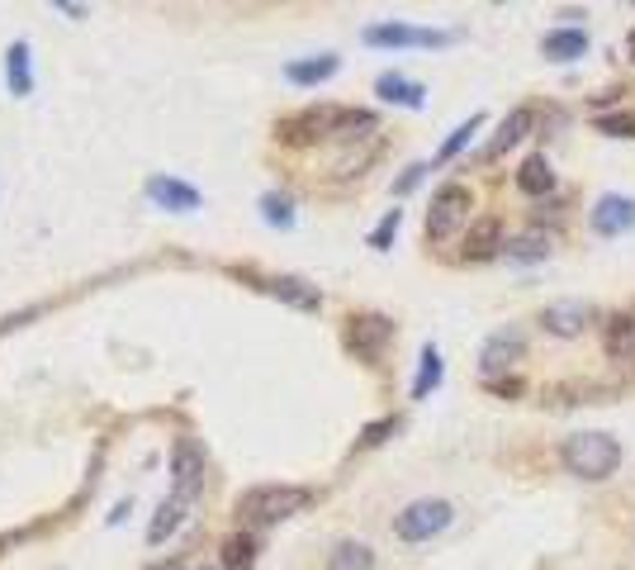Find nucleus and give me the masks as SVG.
I'll list each match as a JSON object with an SVG mask.
<instances>
[{
  "label": "nucleus",
  "instance_id": "obj_1",
  "mask_svg": "<svg viewBox=\"0 0 635 570\" xmlns=\"http://www.w3.org/2000/svg\"><path fill=\"white\" fill-rule=\"evenodd\" d=\"M559 461H565L574 480L602 485L622 470V442L612 433H569L565 447H559Z\"/></svg>",
  "mask_w": 635,
  "mask_h": 570
},
{
  "label": "nucleus",
  "instance_id": "obj_2",
  "mask_svg": "<svg viewBox=\"0 0 635 570\" xmlns=\"http://www.w3.org/2000/svg\"><path fill=\"white\" fill-rule=\"evenodd\" d=\"M309 499L313 490H304V485H256V490L238 499V513L252 523H285L295 513H304Z\"/></svg>",
  "mask_w": 635,
  "mask_h": 570
},
{
  "label": "nucleus",
  "instance_id": "obj_3",
  "mask_svg": "<svg viewBox=\"0 0 635 570\" xmlns=\"http://www.w3.org/2000/svg\"><path fill=\"white\" fill-rule=\"evenodd\" d=\"M451 527V504L446 499H413L408 509L394 518V537L403 542H427Z\"/></svg>",
  "mask_w": 635,
  "mask_h": 570
},
{
  "label": "nucleus",
  "instance_id": "obj_4",
  "mask_svg": "<svg viewBox=\"0 0 635 570\" xmlns=\"http://www.w3.org/2000/svg\"><path fill=\"white\" fill-rule=\"evenodd\" d=\"M470 209H474L470 185H441L437 200H431V209H427V238H431V242L451 238L455 228L470 219Z\"/></svg>",
  "mask_w": 635,
  "mask_h": 570
},
{
  "label": "nucleus",
  "instance_id": "obj_5",
  "mask_svg": "<svg viewBox=\"0 0 635 570\" xmlns=\"http://www.w3.org/2000/svg\"><path fill=\"white\" fill-rule=\"evenodd\" d=\"M370 48H446L455 34H441V29H417V24H370L366 34Z\"/></svg>",
  "mask_w": 635,
  "mask_h": 570
},
{
  "label": "nucleus",
  "instance_id": "obj_6",
  "mask_svg": "<svg viewBox=\"0 0 635 570\" xmlns=\"http://www.w3.org/2000/svg\"><path fill=\"white\" fill-rule=\"evenodd\" d=\"M522 356H527V338L517 333V328H498V333L484 338V347H480V376L498 380L503 371H512Z\"/></svg>",
  "mask_w": 635,
  "mask_h": 570
},
{
  "label": "nucleus",
  "instance_id": "obj_7",
  "mask_svg": "<svg viewBox=\"0 0 635 570\" xmlns=\"http://www.w3.org/2000/svg\"><path fill=\"white\" fill-rule=\"evenodd\" d=\"M588 323H593V305L588 299H555V305L541 309V328L551 338H584Z\"/></svg>",
  "mask_w": 635,
  "mask_h": 570
},
{
  "label": "nucleus",
  "instance_id": "obj_8",
  "mask_svg": "<svg viewBox=\"0 0 635 570\" xmlns=\"http://www.w3.org/2000/svg\"><path fill=\"white\" fill-rule=\"evenodd\" d=\"M588 228H593L598 238H622L635 228V200L626 195H598L593 209H588Z\"/></svg>",
  "mask_w": 635,
  "mask_h": 570
},
{
  "label": "nucleus",
  "instance_id": "obj_9",
  "mask_svg": "<svg viewBox=\"0 0 635 570\" xmlns=\"http://www.w3.org/2000/svg\"><path fill=\"white\" fill-rule=\"evenodd\" d=\"M199 490H205V485H176V490H171V499H166L162 509H157V518H152V527H148V542H152V547H162V542L185 523V513L195 509Z\"/></svg>",
  "mask_w": 635,
  "mask_h": 570
},
{
  "label": "nucleus",
  "instance_id": "obj_10",
  "mask_svg": "<svg viewBox=\"0 0 635 570\" xmlns=\"http://www.w3.org/2000/svg\"><path fill=\"white\" fill-rule=\"evenodd\" d=\"M602 352H608V362L635 371V314H612L602 323Z\"/></svg>",
  "mask_w": 635,
  "mask_h": 570
},
{
  "label": "nucleus",
  "instance_id": "obj_11",
  "mask_svg": "<svg viewBox=\"0 0 635 570\" xmlns=\"http://www.w3.org/2000/svg\"><path fill=\"white\" fill-rule=\"evenodd\" d=\"M551 248H555V233L545 224H531V228H522L517 238H508V248H503V256H512L517 266H536V262H545L551 256Z\"/></svg>",
  "mask_w": 635,
  "mask_h": 570
},
{
  "label": "nucleus",
  "instance_id": "obj_12",
  "mask_svg": "<svg viewBox=\"0 0 635 570\" xmlns=\"http://www.w3.org/2000/svg\"><path fill=\"white\" fill-rule=\"evenodd\" d=\"M148 200L152 205H162V209H176V214H195L199 209V191L195 185H185V181H176V176H148Z\"/></svg>",
  "mask_w": 635,
  "mask_h": 570
},
{
  "label": "nucleus",
  "instance_id": "obj_13",
  "mask_svg": "<svg viewBox=\"0 0 635 570\" xmlns=\"http://www.w3.org/2000/svg\"><path fill=\"white\" fill-rule=\"evenodd\" d=\"M503 248H508V238H503V224L488 214V219L480 224H470V233H465V262H494V256H503Z\"/></svg>",
  "mask_w": 635,
  "mask_h": 570
},
{
  "label": "nucleus",
  "instance_id": "obj_14",
  "mask_svg": "<svg viewBox=\"0 0 635 570\" xmlns=\"http://www.w3.org/2000/svg\"><path fill=\"white\" fill-rule=\"evenodd\" d=\"M374 95H380V100H389V105H408V110H423V105H427V91H423V81L403 77V71H384V77L374 81Z\"/></svg>",
  "mask_w": 635,
  "mask_h": 570
},
{
  "label": "nucleus",
  "instance_id": "obj_15",
  "mask_svg": "<svg viewBox=\"0 0 635 570\" xmlns=\"http://www.w3.org/2000/svg\"><path fill=\"white\" fill-rule=\"evenodd\" d=\"M531 124H536V114H531L527 105H522V110H512V114H508V119H503V124H498V134H494V142H488V148H484V162H498V157H503V152H508V148H517V142H522V138L531 134Z\"/></svg>",
  "mask_w": 635,
  "mask_h": 570
},
{
  "label": "nucleus",
  "instance_id": "obj_16",
  "mask_svg": "<svg viewBox=\"0 0 635 570\" xmlns=\"http://www.w3.org/2000/svg\"><path fill=\"white\" fill-rule=\"evenodd\" d=\"M517 191L531 195V200H545L555 191V171H551V162H545L541 152H531V157L517 162Z\"/></svg>",
  "mask_w": 635,
  "mask_h": 570
},
{
  "label": "nucleus",
  "instance_id": "obj_17",
  "mask_svg": "<svg viewBox=\"0 0 635 570\" xmlns=\"http://www.w3.org/2000/svg\"><path fill=\"white\" fill-rule=\"evenodd\" d=\"M171 476H176V485H205V447L181 437L176 452H171Z\"/></svg>",
  "mask_w": 635,
  "mask_h": 570
},
{
  "label": "nucleus",
  "instance_id": "obj_18",
  "mask_svg": "<svg viewBox=\"0 0 635 570\" xmlns=\"http://www.w3.org/2000/svg\"><path fill=\"white\" fill-rule=\"evenodd\" d=\"M541 53L551 57V62H574V57L588 53V34L579 24H574V29H551V34L541 38Z\"/></svg>",
  "mask_w": 635,
  "mask_h": 570
},
{
  "label": "nucleus",
  "instance_id": "obj_19",
  "mask_svg": "<svg viewBox=\"0 0 635 570\" xmlns=\"http://www.w3.org/2000/svg\"><path fill=\"white\" fill-rule=\"evenodd\" d=\"M351 323H356V328H351V342H356V347L366 352V356H374L389 338H394V323H389L384 314H360V319H351Z\"/></svg>",
  "mask_w": 635,
  "mask_h": 570
},
{
  "label": "nucleus",
  "instance_id": "obj_20",
  "mask_svg": "<svg viewBox=\"0 0 635 570\" xmlns=\"http://www.w3.org/2000/svg\"><path fill=\"white\" fill-rule=\"evenodd\" d=\"M337 67H342L337 53L304 57V62H290V67H285V81H295V86H323L327 77H337Z\"/></svg>",
  "mask_w": 635,
  "mask_h": 570
},
{
  "label": "nucleus",
  "instance_id": "obj_21",
  "mask_svg": "<svg viewBox=\"0 0 635 570\" xmlns=\"http://www.w3.org/2000/svg\"><path fill=\"white\" fill-rule=\"evenodd\" d=\"M332 114H337V110H309V114H299V119H285L280 124V138H290V142L323 138V134H332Z\"/></svg>",
  "mask_w": 635,
  "mask_h": 570
},
{
  "label": "nucleus",
  "instance_id": "obj_22",
  "mask_svg": "<svg viewBox=\"0 0 635 570\" xmlns=\"http://www.w3.org/2000/svg\"><path fill=\"white\" fill-rule=\"evenodd\" d=\"M266 290L276 295V299H285V305H295V309H318V305H323L318 285L299 281V276H276V281H266Z\"/></svg>",
  "mask_w": 635,
  "mask_h": 570
},
{
  "label": "nucleus",
  "instance_id": "obj_23",
  "mask_svg": "<svg viewBox=\"0 0 635 570\" xmlns=\"http://www.w3.org/2000/svg\"><path fill=\"white\" fill-rule=\"evenodd\" d=\"M327 570H374V551L366 547V542L346 537L327 551Z\"/></svg>",
  "mask_w": 635,
  "mask_h": 570
},
{
  "label": "nucleus",
  "instance_id": "obj_24",
  "mask_svg": "<svg viewBox=\"0 0 635 570\" xmlns=\"http://www.w3.org/2000/svg\"><path fill=\"white\" fill-rule=\"evenodd\" d=\"M446 376V362H441V352H437V342H427L423 356H417V380H413V399H427L431 390L441 385Z\"/></svg>",
  "mask_w": 635,
  "mask_h": 570
},
{
  "label": "nucleus",
  "instance_id": "obj_25",
  "mask_svg": "<svg viewBox=\"0 0 635 570\" xmlns=\"http://www.w3.org/2000/svg\"><path fill=\"white\" fill-rule=\"evenodd\" d=\"M5 81H10L14 95H28V91H34V71H28V43H24V38H14L10 53H5Z\"/></svg>",
  "mask_w": 635,
  "mask_h": 570
},
{
  "label": "nucleus",
  "instance_id": "obj_26",
  "mask_svg": "<svg viewBox=\"0 0 635 570\" xmlns=\"http://www.w3.org/2000/svg\"><path fill=\"white\" fill-rule=\"evenodd\" d=\"M252 566H256V537L233 533L223 542V570H252Z\"/></svg>",
  "mask_w": 635,
  "mask_h": 570
},
{
  "label": "nucleus",
  "instance_id": "obj_27",
  "mask_svg": "<svg viewBox=\"0 0 635 570\" xmlns=\"http://www.w3.org/2000/svg\"><path fill=\"white\" fill-rule=\"evenodd\" d=\"M370 128H374L370 110H337V114H332V134H337V138H366Z\"/></svg>",
  "mask_w": 635,
  "mask_h": 570
},
{
  "label": "nucleus",
  "instance_id": "obj_28",
  "mask_svg": "<svg viewBox=\"0 0 635 570\" xmlns=\"http://www.w3.org/2000/svg\"><path fill=\"white\" fill-rule=\"evenodd\" d=\"M480 128H484V114H470V119H465V124H460V128H455V134H451V138H446V142H441V148H437V162H455V157H460V152H465V148H470V138H474V134H480Z\"/></svg>",
  "mask_w": 635,
  "mask_h": 570
},
{
  "label": "nucleus",
  "instance_id": "obj_29",
  "mask_svg": "<svg viewBox=\"0 0 635 570\" xmlns=\"http://www.w3.org/2000/svg\"><path fill=\"white\" fill-rule=\"evenodd\" d=\"M262 219H266L270 228H290V224H295V200L280 195V191H266V195H262Z\"/></svg>",
  "mask_w": 635,
  "mask_h": 570
},
{
  "label": "nucleus",
  "instance_id": "obj_30",
  "mask_svg": "<svg viewBox=\"0 0 635 570\" xmlns=\"http://www.w3.org/2000/svg\"><path fill=\"white\" fill-rule=\"evenodd\" d=\"M399 224H403V209H389L384 219H380V228H374V233H370V248H374V252H389V242H394Z\"/></svg>",
  "mask_w": 635,
  "mask_h": 570
},
{
  "label": "nucleus",
  "instance_id": "obj_31",
  "mask_svg": "<svg viewBox=\"0 0 635 570\" xmlns=\"http://www.w3.org/2000/svg\"><path fill=\"white\" fill-rule=\"evenodd\" d=\"M598 134H608V138H635V114H598Z\"/></svg>",
  "mask_w": 635,
  "mask_h": 570
},
{
  "label": "nucleus",
  "instance_id": "obj_32",
  "mask_svg": "<svg viewBox=\"0 0 635 570\" xmlns=\"http://www.w3.org/2000/svg\"><path fill=\"white\" fill-rule=\"evenodd\" d=\"M423 176H427V167H423V162L403 167V176L394 181V195H413V191H417V185H423Z\"/></svg>",
  "mask_w": 635,
  "mask_h": 570
},
{
  "label": "nucleus",
  "instance_id": "obj_33",
  "mask_svg": "<svg viewBox=\"0 0 635 570\" xmlns=\"http://www.w3.org/2000/svg\"><path fill=\"white\" fill-rule=\"evenodd\" d=\"M394 428H399V419H380V423H370L366 433H360V447H380V442H384L389 433H394Z\"/></svg>",
  "mask_w": 635,
  "mask_h": 570
},
{
  "label": "nucleus",
  "instance_id": "obj_34",
  "mask_svg": "<svg viewBox=\"0 0 635 570\" xmlns=\"http://www.w3.org/2000/svg\"><path fill=\"white\" fill-rule=\"evenodd\" d=\"M484 390H494L503 399H517V395L527 390V385H522V376H498V380H484Z\"/></svg>",
  "mask_w": 635,
  "mask_h": 570
},
{
  "label": "nucleus",
  "instance_id": "obj_35",
  "mask_svg": "<svg viewBox=\"0 0 635 570\" xmlns=\"http://www.w3.org/2000/svg\"><path fill=\"white\" fill-rule=\"evenodd\" d=\"M626 53H631V62H635V24H631V34H626Z\"/></svg>",
  "mask_w": 635,
  "mask_h": 570
},
{
  "label": "nucleus",
  "instance_id": "obj_36",
  "mask_svg": "<svg viewBox=\"0 0 635 570\" xmlns=\"http://www.w3.org/2000/svg\"><path fill=\"white\" fill-rule=\"evenodd\" d=\"M152 570H181V566H176V561H166V566H152Z\"/></svg>",
  "mask_w": 635,
  "mask_h": 570
},
{
  "label": "nucleus",
  "instance_id": "obj_37",
  "mask_svg": "<svg viewBox=\"0 0 635 570\" xmlns=\"http://www.w3.org/2000/svg\"><path fill=\"white\" fill-rule=\"evenodd\" d=\"M199 570H213V566H199Z\"/></svg>",
  "mask_w": 635,
  "mask_h": 570
}]
</instances>
